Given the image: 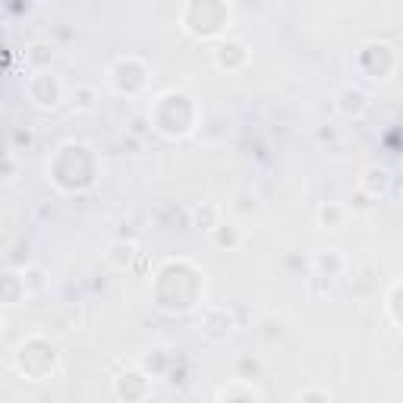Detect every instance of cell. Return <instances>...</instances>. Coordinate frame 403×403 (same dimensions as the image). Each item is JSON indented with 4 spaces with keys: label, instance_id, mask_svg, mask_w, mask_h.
Here are the masks:
<instances>
[{
    "label": "cell",
    "instance_id": "3957f363",
    "mask_svg": "<svg viewBox=\"0 0 403 403\" xmlns=\"http://www.w3.org/2000/svg\"><path fill=\"white\" fill-rule=\"evenodd\" d=\"M230 394H239V391H221V394H218V397H230ZM243 394H252V397H261V394H259V391H255V388H246V391H243Z\"/></svg>",
    "mask_w": 403,
    "mask_h": 403
},
{
    "label": "cell",
    "instance_id": "7a4b0ae2",
    "mask_svg": "<svg viewBox=\"0 0 403 403\" xmlns=\"http://www.w3.org/2000/svg\"><path fill=\"white\" fill-rule=\"evenodd\" d=\"M341 218H343V208L341 205H325V208H321V224L331 227V230H337V227H341Z\"/></svg>",
    "mask_w": 403,
    "mask_h": 403
},
{
    "label": "cell",
    "instance_id": "6da1fadb",
    "mask_svg": "<svg viewBox=\"0 0 403 403\" xmlns=\"http://www.w3.org/2000/svg\"><path fill=\"white\" fill-rule=\"evenodd\" d=\"M362 186H366L372 196H381V192L391 186V173L384 171V167H369V171H366V180H362Z\"/></svg>",
    "mask_w": 403,
    "mask_h": 403
}]
</instances>
